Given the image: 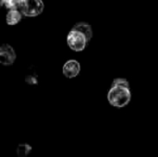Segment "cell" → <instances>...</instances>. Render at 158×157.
Here are the masks:
<instances>
[{
	"mask_svg": "<svg viewBox=\"0 0 158 157\" xmlns=\"http://www.w3.org/2000/svg\"><path fill=\"white\" fill-rule=\"evenodd\" d=\"M131 98V93L128 81L122 78L115 79L107 93L109 104L115 107H124L130 103Z\"/></svg>",
	"mask_w": 158,
	"mask_h": 157,
	"instance_id": "cell-1",
	"label": "cell"
},
{
	"mask_svg": "<svg viewBox=\"0 0 158 157\" xmlns=\"http://www.w3.org/2000/svg\"><path fill=\"white\" fill-rule=\"evenodd\" d=\"M67 43L71 50L75 52H81L84 50L86 44L88 43V41L82 32L77 30L71 29V31L68 34Z\"/></svg>",
	"mask_w": 158,
	"mask_h": 157,
	"instance_id": "cell-2",
	"label": "cell"
},
{
	"mask_svg": "<svg viewBox=\"0 0 158 157\" xmlns=\"http://www.w3.org/2000/svg\"><path fill=\"white\" fill-rule=\"evenodd\" d=\"M44 5L42 0H24L20 7V12L25 17H37L44 10Z\"/></svg>",
	"mask_w": 158,
	"mask_h": 157,
	"instance_id": "cell-3",
	"label": "cell"
},
{
	"mask_svg": "<svg viewBox=\"0 0 158 157\" xmlns=\"http://www.w3.org/2000/svg\"><path fill=\"white\" fill-rule=\"evenodd\" d=\"M17 55L11 45L4 43L0 47V63L4 66H10L16 60Z\"/></svg>",
	"mask_w": 158,
	"mask_h": 157,
	"instance_id": "cell-4",
	"label": "cell"
},
{
	"mask_svg": "<svg viewBox=\"0 0 158 157\" xmlns=\"http://www.w3.org/2000/svg\"><path fill=\"white\" fill-rule=\"evenodd\" d=\"M81 71V65L77 60L70 59L67 61L63 66V74L69 79L75 78L79 75Z\"/></svg>",
	"mask_w": 158,
	"mask_h": 157,
	"instance_id": "cell-5",
	"label": "cell"
},
{
	"mask_svg": "<svg viewBox=\"0 0 158 157\" xmlns=\"http://www.w3.org/2000/svg\"><path fill=\"white\" fill-rule=\"evenodd\" d=\"M22 18V13L19 9H11L7 12L6 20L8 25H16L18 24Z\"/></svg>",
	"mask_w": 158,
	"mask_h": 157,
	"instance_id": "cell-6",
	"label": "cell"
},
{
	"mask_svg": "<svg viewBox=\"0 0 158 157\" xmlns=\"http://www.w3.org/2000/svg\"><path fill=\"white\" fill-rule=\"evenodd\" d=\"M72 29L77 30V31H80L81 32H82V33L85 35V37H86L88 43L91 41V39H92V37H93V30H92V26L89 25L88 23H85V22L77 23Z\"/></svg>",
	"mask_w": 158,
	"mask_h": 157,
	"instance_id": "cell-7",
	"label": "cell"
},
{
	"mask_svg": "<svg viewBox=\"0 0 158 157\" xmlns=\"http://www.w3.org/2000/svg\"><path fill=\"white\" fill-rule=\"evenodd\" d=\"M24 0H2L1 4L4 5L7 9H20Z\"/></svg>",
	"mask_w": 158,
	"mask_h": 157,
	"instance_id": "cell-8",
	"label": "cell"
},
{
	"mask_svg": "<svg viewBox=\"0 0 158 157\" xmlns=\"http://www.w3.org/2000/svg\"><path fill=\"white\" fill-rule=\"evenodd\" d=\"M31 151V147L27 143L19 144L17 147V155L19 157H26Z\"/></svg>",
	"mask_w": 158,
	"mask_h": 157,
	"instance_id": "cell-9",
	"label": "cell"
},
{
	"mask_svg": "<svg viewBox=\"0 0 158 157\" xmlns=\"http://www.w3.org/2000/svg\"><path fill=\"white\" fill-rule=\"evenodd\" d=\"M26 82L31 85H36L38 83L37 77L35 75H28L26 77Z\"/></svg>",
	"mask_w": 158,
	"mask_h": 157,
	"instance_id": "cell-10",
	"label": "cell"
}]
</instances>
